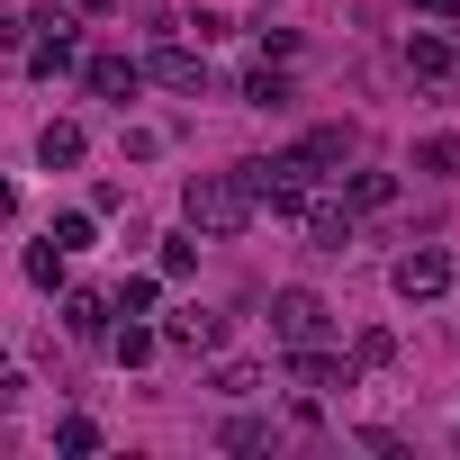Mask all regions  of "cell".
<instances>
[{"instance_id": "1", "label": "cell", "mask_w": 460, "mask_h": 460, "mask_svg": "<svg viewBox=\"0 0 460 460\" xmlns=\"http://www.w3.org/2000/svg\"><path fill=\"white\" fill-rule=\"evenodd\" d=\"M253 181H244V163L235 172H199L190 190H181V217H190V235H244L253 226Z\"/></svg>"}, {"instance_id": "2", "label": "cell", "mask_w": 460, "mask_h": 460, "mask_svg": "<svg viewBox=\"0 0 460 460\" xmlns=\"http://www.w3.org/2000/svg\"><path fill=\"white\" fill-rule=\"evenodd\" d=\"M271 334H280V343H325V334H334V307H325L316 289H280V298H271Z\"/></svg>"}, {"instance_id": "3", "label": "cell", "mask_w": 460, "mask_h": 460, "mask_svg": "<svg viewBox=\"0 0 460 460\" xmlns=\"http://www.w3.org/2000/svg\"><path fill=\"white\" fill-rule=\"evenodd\" d=\"M289 379H298L307 397H334V388H352V361L325 352V343H289Z\"/></svg>"}, {"instance_id": "4", "label": "cell", "mask_w": 460, "mask_h": 460, "mask_svg": "<svg viewBox=\"0 0 460 460\" xmlns=\"http://www.w3.org/2000/svg\"><path fill=\"white\" fill-rule=\"evenodd\" d=\"M406 73H415V82H433V91H442V82H460V37L415 28V37H406Z\"/></svg>"}, {"instance_id": "5", "label": "cell", "mask_w": 460, "mask_h": 460, "mask_svg": "<svg viewBox=\"0 0 460 460\" xmlns=\"http://www.w3.org/2000/svg\"><path fill=\"white\" fill-rule=\"evenodd\" d=\"M388 280H397V298H415V307H424V298H442V289H451V253H433V244H424V253H397V271H388Z\"/></svg>"}, {"instance_id": "6", "label": "cell", "mask_w": 460, "mask_h": 460, "mask_svg": "<svg viewBox=\"0 0 460 460\" xmlns=\"http://www.w3.org/2000/svg\"><path fill=\"white\" fill-rule=\"evenodd\" d=\"M145 82H163V91L199 100V91H208V64H199L190 46H154V55H145Z\"/></svg>"}, {"instance_id": "7", "label": "cell", "mask_w": 460, "mask_h": 460, "mask_svg": "<svg viewBox=\"0 0 460 460\" xmlns=\"http://www.w3.org/2000/svg\"><path fill=\"white\" fill-rule=\"evenodd\" d=\"M82 82H91L100 100H136V82H145V64H127V55H91V64H82Z\"/></svg>"}, {"instance_id": "8", "label": "cell", "mask_w": 460, "mask_h": 460, "mask_svg": "<svg viewBox=\"0 0 460 460\" xmlns=\"http://www.w3.org/2000/svg\"><path fill=\"white\" fill-rule=\"evenodd\" d=\"M298 154H307V172L325 181V172H343V163H352V127H316V136H307Z\"/></svg>"}, {"instance_id": "9", "label": "cell", "mask_w": 460, "mask_h": 460, "mask_svg": "<svg viewBox=\"0 0 460 460\" xmlns=\"http://www.w3.org/2000/svg\"><path fill=\"white\" fill-rule=\"evenodd\" d=\"M397 199V172H343V208L352 217H370V208H388Z\"/></svg>"}, {"instance_id": "10", "label": "cell", "mask_w": 460, "mask_h": 460, "mask_svg": "<svg viewBox=\"0 0 460 460\" xmlns=\"http://www.w3.org/2000/svg\"><path fill=\"white\" fill-rule=\"evenodd\" d=\"M64 325H73L82 343H100V334H109V298H100V289H73V298H64Z\"/></svg>"}, {"instance_id": "11", "label": "cell", "mask_w": 460, "mask_h": 460, "mask_svg": "<svg viewBox=\"0 0 460 460\" xmlns=\"http://www.w3.org/2000/svg\"><path fill=\"white\" fill-rule=\"evenodd\" d=\"M217 334H226V316H208V307H181V316L163 325V343H190V352H208Z\"/></svg>"}, {"instance_id": "12", "label": "cell", "mask_w": 460, "mask_h": 460, "mask_svg": "<svg viewBox=\"0 0 460 460\" xmlns=\"http://www.w3.org/2000/svg\"><path fill=\"white\" fill-rule=\"evenodd\" d=\"M307 235H316V253H343L352 244V208L334 199V208H307Z\"/></svg>"}, {"instance_id": "13", "label": "cell", "mask_w": 460, "mask_h": 460, "mask_svg": "<svg viewBox=\"0 0 460 460\" xmlns=\"http://www.w3.org/2000/svg\"><path fill=\"white\" fill-rule=\"evenodd\" d=\"M37 163H46V172H64V163H82V127H64V118H55V127L37 136Z\"/></svg>"}, {"instance_id": "14", "label": "cell", "mask_w": 460, "mask_h": 460, "mask_svg": "<svg viewBox=\"0 0 460 460\" xmlns=\"http://www.w3.org/2000/svg\"><path fill=\"white\" fill-rule=\"evenodd\" d=\"M64 262H73V253H64L55 235H46V244H28V280H37V289H55V280H64Z\"/></svg>"}, {"instance_id": "15", "label": "cell", "mask_w": 460, "mask_h": 460, "mask_svg": "<svg viewBox=\"0 0 460 460\" xmlns=\"http://www.w3.org/2000/svg\"><path fill=\"white\" fill-rule=\"evenodd\" d=\"M154 298H163V280H145V271H127V280H118V298H109V307H118V316H145V307H154Z\"/></svg>"}, {"instance_id": "16", "label": "cell", "mask_w": 460, "mask_h": 460, "mask_svg": "<svg viewBox=\"0 0 460 460\" xmlns=\"http://www.w3.org/2000/svg\"><path fill=\"white\" fill-rule=\"evenodd\" d=\"M244 100H253V109H280V100H289V73H271V64L244 73Z\"/></svg>"}, {"instance_id": "17", "label": "cell", "mask_w": 460, "mask_h": 460, "mask_svg": "<svg viewBox=\"0 0 460 460\" xmlns=\"http://www.w3.org/2000/svg\"><path fill=\"white\" fill-rule=\"evenodd\" d=\"M154 352H163V334H154V325H118V361H127V370H136V361H154Z\"/></svg>"}, {"instance_id": "18", "label": "cell", "mask_w": 460, "mask_h": 460, "mask_svg": "<svg viewBox=\"0 0 460 460\" xmlns=\"http://www.w3.org/2000/svg\"><path fill=\"white\" fill-rule=\"evenodd\" d=\"M208 388H217V397H253V388H262V370H253V361H226Z\"/></svg>"}, {"instance_id": "19", "label": "cell", "mask_w": 460, "mask_h": 460, "mask_svg": "<svg viewBox=\"0 0 460 460\" xmlns=\"http://www.w3.org/2000/svg\"><path fill=\"white\" fill-rule=\"evenodd\" d=\"M415 172H460V145H451V136H433V145H415Z\"/></svg>"}, {"instance_id": "20", "label": "cell", "mask_w": 460, "mask_h": 460, "mask_svg": "<svg viewBox=\"0 0 460 460\" xmlns=\"http://www.w3.org/2000/svg\"><path fill=\"white\" fill-rule=\"evenodd\" d=\"M190 271H199V244L172 235V244H163V280H190Z\"/></svg>"}, {"instance_id": "21", "label": "cell", "mask_w": 460, "mask_h": 460, "mask_svg": "<svg viewBox=\"0 0 460 460\" xmlns=\"http://www.w3.org/2000/svg\"><path fill=\"white\" fill-rule=\"evenodd\" d=\"M226 442H235V451H262V442H280L262 415H244V424H226Z\"/></svg>"}, {"instance_id": "22", "label": "cell", "mask_w": 460, "mask_h": 460, "mask_svg": "<svg viewBox=\"0 0 460 460\" xmlns=\"http://www.w3.org/2000/svg\"><path fill=\"white\" fill-rule=\"evenodd\" d=\"M55 442H64V451H100V424H91V415H73V424H64Z\"/></svg>"}, {"instance_id": "23", "label": "cell", "mask_w": 460, "mask_h": 460, "mask_svg": "<svg viewBox=\"0 0 460 460\" xmlns=\"http://www.w3.org/2000/svg\"><path fill=\"white\" fill-rule=\"evenodd\" d=\"M28 46V19H0V55H19Z\"/></svg>"}, {"instance_id": "24", "label": "cell", "mask_w": 460, "mask_h": 460, "mask_svg": "<svg viewBox=\"0 0 460 460\" xmlns=\"http://www.w3.org/2000/svg\"><path fill=\"white\" fill-rule=\"evenodd\" d=\"M415 10H424V19H460V0H415Z\"/></svg>"}, {"instance_id": "25", "label": "cell", "mask_w": 460, "mask_h": 460, "mask_svg": "<svg viewBox=\"0 0 460 460\" xmlns=\"http://www.w3.org/2000/svg\"><path fill=\"white\" fill-rule=\"evenodd\" d=\"M82 10H109V0H82Z\"/></svg>"}]
</instances>
